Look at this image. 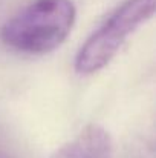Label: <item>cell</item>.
I'll use <instances>...</instances> for the list:
<instances>
[{"label":"cell","mask_w":156,"mask_h":158,"mask_svg":"<svg viewBox=\"0 0 156 158\" xmlns=\"http://www.w3.org/2000/svg\"><path fill=\"white\" fill-rule=\"evenodd\" d=\"M49 158H113V141L103 126L87 124Z\"/></svg>","instance_id":"3957f363"},{"label":"cell","mask_w":156,"mask_h":158,"mask_svg":"<svg viewBox=\"0 0 156 158\" xmlns=\"http://www.w3.org/2000/svg\"><path fill=\"white\" fill-rule=\"evenodd\" d=\"M156 0H127L86 40L75 57L74 68L80 75H90L106 68L127 39L155 12Z\"/></svg>","instance_id":"7a4b0ae2"},{"label":"cell","mask_w":156,"mask_h":158,"mask_svg":"<svg viewBox=\"0 0 156 158\" xmlns=\"http://www.w3.org/2000/svg\"><path fill=\"white\" fill-rule=\"evenodd\" d=\"M75 20L72 0H32L5 22L0 39L18 52L48 54L67 39Z\"/></svg>","instance_id":"6da1fadb"},{"label":"cell","mask_w":156,"mask_h":158,"mask_svg":"<svg viewBox=\"0 0 156 158\" xmlns=\"http://www.w3.org/2000/svg\"><path fill=\"white\" fill-rule=\"evenodd\" d=\"M0 158H11V157H9L8 154H5V152H3V151L0 149Z\"/></svg>","instance_id":"277c9868"}]
</instances>
